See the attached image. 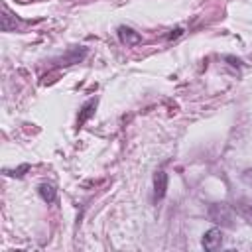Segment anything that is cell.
I'll return each instance as SVG.
<instances>
[{
    "label": "cell",
    "mask_w": 252,
    "mask_h": 252,
    "mask_svg": "<svg viewBox=\"0 0 252 252\" xmlns=\"http://www.w3.org/2000/svg\"><path fill=\"white\" fill-rule=\"evenodd\" d=\"M118 37H120V41L126 43V45H136V43L142 41V35H140L138 32H134L132 28H126V26H120V28H118Z\"/></svg>",
    "instance_id": "cell-4"
},
{
    "label": "cell",
    "mask_w": 252,
    "mask_h": 252,
    "mask_svg": "<svg viewBox=\"0 0 252 252\" xmlns=\"http://www.w3.org/2000/svg\"><path fill=\"white\" fill-rule=\"evenodd\" d=\"M222 230L220 228H209L205 234H203V240H201V244H203V248L205 250H209V252H213V250H219L220 246H222Z\"/></svg>",
    "instance_id": "cell-2"
},
{
    "label": "cell",
    "mask_w": 252,
    "mask_h": 252,
    "mask_svg": "<svg viewBox=\"0 0 252 252\" xmlns=\"http://www.w3.org/2000/svg\"><path fill=\"white\" fill-rule=\"evenodd\" d=\"M165 189H167V173L165 171H158L154 175V199L161 201L165 197Z\"/></svg>",
    "instance_id": "cell-3"
},
{
    "label": "cell",
    "mask_w": 252,
    "mask_h": 252,
    "mask_svg": "<svg viewBox=\"0 0 252 252\" xmlns=\"http://www.w3.org/2000/svg\"><path fill=\"white\" fill-rule=\"evenodd\" d=\"M28 167H30V165H22V167H18V169H16V171H14V173H10V175H18V177H20V175H24V173H22V171H26V169H28Z\"/></svg>",
    "instance_id": "cell-8"
},
{
    "label": "cell",
    "mask_w": 252,
    "mask_h": 252,
    "mask_svg": "<svg viewBox=\"0 0 252 252\" xmlns=\"http://www.w3.org/2000/svg\"><path fill=\"white\" fill-rule=\"evenodd\" d=\"M209 217L213 222H219V224H226L230 226L232 224V209L224 203H217V205H211L209 209Z\"/></svg>",
    "instance_id": "cell-1"
},
{
    "label": "cell",
    "mask_w": 252,
    "mask_h": 252,
    "mask_svg": "<svg viewBox=\"0 0 252 252\" xmlns=\"http://www.w3.org/2000/svg\"><path fill=\"white\" fill-rule=\"evenodd\" d=\"M96 102H98V98H91L89 102H85V104H83V108H81L83 112H81V116H79V120H77V124H79V126H81V124H83V122L93 114V110L96 108Z\"/></svg>",
    "instance_id": "cell-6"
},
{
    "label": "cell",
    "mask_w": 252,
    "mask_h": 252,
    "mask_svg": "<svg viewBox=\"0 0 252 252\" xmlns=\"http://www.w3.org/2000/svg\"><path fill=\"white\" fill-rule=\"evenodd\" d=\"M236 209H238V213L242 215V219L252 224V205H248L246 201H240V203H236Z\"/></svg>",
    "instance_id": "cell-7"
},
{
    "label": "cell",
    "mask_w": 252,
    "mask_h": 252,
    "mask_svg": "<svg viewBox=\"0 0 252 252\" xmlns=\"http://www.w3.org/2000/svg\"><path fill=\"white\" fill-rule=\"evenodd\" d=\"M37 193H39V197H41L45 203H53L55 197H57V191H55V187H53L51 183H41V185L37 187Z\"/></svg>",
    "instance_id": "cell-5"
}]
</instances>
